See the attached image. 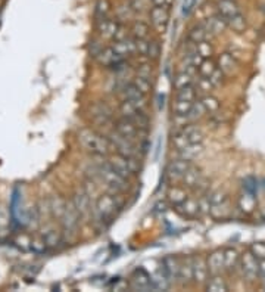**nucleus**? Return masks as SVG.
<instances>
[{
    "label": "nucleus",
    "instance_id": "obj_1",
    "mask_svg": "<svg viewBox=\"0 0 265 292\" xmlns=\"http://www.w3.org/2000/svg\"><path fill=\"white\" fill-rule=\"evenodd\" d=\"M78 140L81 146L90 154L96 157H109L112 145L108 137L96 133L91 129H81L78 132Z\"/></svg>",
    "mask_w": 265,
    "mask_h": 292
},
{
    "label": "nucleus",
    "instance_id": "obj_2",
    "mask_svg": "<svg viewBox=\"0 0 265 292\" xmlns=\"http://www.w3.org/2000/svg\"><path fill=\"white\" fill-rule=\"evenodd\" d=\"M118 208H119V203H118V200L113 195L102 193V195L97 197V200L94 203L93 216L100 223H109L110 220L115 217Z\"/></svg>",
    "mask_w": 265,
    "mask_h": 292
},
{
    "label": "nucleus",
    "instance_id": "obj_3",
    "mask_svg": "<svg viewBox=\"0 0 265 292\" xmlns=\"http://www.w3.org/2000/svg\"><path fill=\"white\" fill-rule=\"evenodd\" d=\"M96 174L102 183H105L109 189H112L116 193L125 192L128 189V180L124 179L121 174H118L108 164V161H105L96 167Z\"/></svg>",
    "mask_w": 265,
    "mask_h": 292
},
{
    "label": "nucleus",
    "instance_id": "obj_4",
    "mask_svg": "<svg viewBox=\"0 0 265 292\" xmlns=\"http://www.w3.org/2000/svg\"><path fill=\"white\" fill-rule=\"evenodd\" d=\"M106 161L118 174H121L124 179L127 180L132 177L134 174H137V171L140 170L139 158L124 157L121 154H112L108 157Z\"/></svg>",
    "mask_w": 265,
    "mask_h": 292
},
{
    "label": "nucleus",
    "instance_id": "obj_5",
    "mask_svg": "<svg viewBox=\"0 0 265 292\" xmlns=\"http://www.w3.org/2000/svg\"><path fill=\"white\" fill-rule=\"evenodd\" d=\"M106 137L109 139L110 145L116 151V154H121L124 157L139 158V146L134 143L132 139H128L125 136L119 135L116 130L110 132Z\"/></svg>",
    "mask_w": 265,
    "mask_h": 292
},
{
    "label": "nucleus",
    "instance_id": "obj_6",
    "mask_svg": "<svg viewBox=\"0 0 265 292\" xmlns=\"http://www.w3.org/2000/svg\"><path fill=\"white\" fill-rule=\"evenodd\" d=\"M208 198H209V203H211V211H209V214L214 219H224V217L228 216L230 205H228V198L225 197L224 192L215 190Z\"/></svg>",
    "mask_w": 265,
    "mask_h": 292
},
{
    "label": "nucleus",
    "instance_id": "obj_7",
    "mask_svg": "<svg viewBox=\"0 0 265 292\" xmlns=\"http://www.w3.org/2000/svg\"><path fill=\"white\" fill-rule=\"evenodd\" d=\"M239 267L242 270V274L244 279L249 282H253L259 276V267H258V258L249 251H244L240 255V263Z\"/></svg>",
    "mask_w": 265,
    "mask_h": 292
},
{
    "label": "nucleus",
    "instance_id": "obj_8",
    "mask_svg": "<svg viewBox=\"0 0 265 292\" xmlns=\"http://www.w3.org/2000/svg\"><path fill=\"white\" fill-rule=\"evenodd\" d=\"M78 222H80V214H78L77 208L74 207L72 201L66 203L65 211H64L62 217H61V223H62V227H64V232L74 233L77 226H78Z\"/></svg>",
    "mask_w": 265,
    "mask_h": 292
},
{
    "label": "nucleus",
    "instance_id": "obj_9",
    "mask_svg": "<svg viewBox=\"0 0 265 292\" xmlns=\"http://www.w3.org/2000/svg\"><path fill=\"white\" fill-rule=\"evenodd\" d=\"M151 21L154 24L158 33H165L170 23V9L168 8H161V6H154L149 11Z\"/></svg>",
    "mask_w": 265,
    "mask_h": 292
},
{
    "label": "nucleus",
    "instance_id": "obj_10",
    "mask_svg": "<svg viewBox=\"0 0 265 292\" xmlns=\"http://www.w3.org/2000/svg\"><path fill=\"white\" fill-rule=\"evenodd\" d=\"M211 273L208 269V261L203 257L193 258V282L198 285H205L209 279Z\"/></svg>",
    "mask_w": 265,
    "mask_h": 292
},
{
    "label": "nucleus",
    "instance_id": "obj_11",
    "mask_svg": "<svg viewBox=\"0 0 265 292\" xmlns=\"http://www.w3.org/2000/svg\"><path fill=\"white\" fill-rule=\"evenodd\" d=\"M130 286L136 291H149L154 289L152 286V277L145 271V270H136L131 276Z\"/></svg>",
    "mask_w": 265,
    "mask_h": 292
},
{
    "label": "nucleus",
    "instance_id": "obj_12",
    "mask_svg": "<svg viewBox=\"0 0 265 292\" xmlns=\"http://www.w3.org/2000/svg\"><path fill=\"white\" fill-rule=\"evenodd\" d=\"M90 197L86 190H78L74 198H72V204L74 207L77 208L80 217H87L90 214H93V210H91V203H90Z\"/></svg>",
    "mask_w": 265,
    "mask_h": 292
},
{
    "label": "nucleus",
    "instance_id": "obj_13",
    "mask_svg": "<svg viewBox=\"0 0 265 292\" xmlns=\"http://www.w3.org/2000/svg\"><path fill=\"white\" fill-rule=\"evenodd\" d=\"M115 130L119 133V135L125 136V137H128V139H136L139 133H140V129L136 126V123L130 120V118H125V117H122L121 120H118L116 121V124H115Z\"/></svg>",
    "mask_w": 265,
    "mask_h": 292
},
{
    "label": "nucleus",
    "instance_id": "obj_14",
    "mask_svg": "<svg viewBox=\"0 0 265 292\" xmlns=\"http://www.w3.org/2000/svg\"><path fill=\"white\" fill-rule=\"evenodd\" d=\"M192 161L186 159V158H177L174 161L170 162L168 165V174L173 179H183V176L186 174V171L192 167Z\"/></svg>",
    "mask_w": 265,
    "mask_h": 292
},
{
    "label": "nucleus",
    "instance_id": "obj_15",
    "mask_svg": "<svg viewBox=\"0 0 265 292\" xmlns=\"http://www.w3.org/2000/svg\"><path fill=\"white\" fill-rule=\"evenodd\" d=\"M176 211L183 217V219H195L199 216V204L198 201L187 198L181 204H178L174 207Z\"/></svg>",
    "mask_w": 265,
    "mask_h": 292
},
{
    "label": "nucleus",
    "instance_id": "obj_16",
    "mask_svg": "<svg viewBox=\"0 0 265 292\" xmlns=\"http://www.w3.org/2000/svg\"><path fill=\"white\" fill-rule=\"evenodd\" d=\"M217 14L225 20H230L234 15L240 14V8L236 0H220L217 3Z\"/></svg>",
    "mask_w": 265,
    "mask_h": 292
},
{
    "label": "nucleus",
    "instance_id": "obj_17",
    "mask_svg": "<svg viewBox=\"0 0 265 292\" xmlns=\"http://www.w3.org/2000/svg\"><path fill=\"white\" fill-rule=\"evenodd\" d=\"M125 58H122L121 55H118L115 50H113V47L110 46V47H103V50L100 52V55L96 58V61L100 64V65H103V67H113L115 64H118V62H121V61H124Z\"/></svg>",
    "mask_w": 265,
    "mask_h": 292
},
{
    "label": "nucleus",
    "instance_id": "obj_18",
    "mask_svg": "<svg viewBox=\"0 0 265 292\" xmlns=\"http://www.w3.org/2000/svg\"><path fill=\"white\" fill-rule=\"evenodd\" d=\"M121 27V24L116 20H109V18H103L97 21V31L103 39H113L115 33L118 31V28Z\"/></svg>",
    "mask_w": 265,
    "mask_h": 292
},
{
    "label": "nucleus",
    "instance_id": "obj_19",
    "mask_svg": "<svg viewBox=\"0 0 265 292\" xmlns=\"http://www.w3.org/2000/svg\"><path fill=\"white\" fill-rule=\"evenodd\" d=\"M203 24V27L206 28V31L209 33V36H217V34H221L228 25H227V20L222 18L221 15H214L211 18H208Z\"/></svg>",
    "mask_w": 265,
    "mask_h": 292
},
{
    "label": "nucleus",
    "instance_id": "obj_20",
    "mask_svg": "<svg viewBox=\"0 0 265 292\" xmlns=\"http://www.w3.org/2000/svg\"><path fill=\"white\" fill-rule=\"evenodd\" d=\"M208 261V269L211 274H221L222 270H225V263H224V251H214L209 254L206 258Z\"/></svg>",
    "mask_w": 265,
    "mask_h": 292
},
{
    "label": "nucleus",
    "instance_id": "obj_21",
    "mask_svg": "<svg viewBox=\"0 0 265 292\" xmlns=\"http://www.w3.org/2000/svg\"><path fill=\"white\" fill-rule=\"evenodd\" d=\"M113 50L118 53V55H121L122 58H127L128 55H131V53H137V47H136V39L132 37H127V39H124V40H119V42H113Z\"/></svg>",
    "mask_w": 265,
    "mask_h": 292
},
{
    "label": "nucleus",
    "instance_id": "obj_22",
    "mask_svg": "<svg viewBox=\"0 0 265 292\" xmlns=\"http://www.w3.org/2000/svg\"><path fill=\"white\" fill-rule=\"evenodd\" d=\"M91 117L94 123L99 124H108L112 117V111L109 110V107L106 104H96L91 108Z\"/></svg>",
    "mask_w": 265,
    "mask_h": 292
},
{
    "label": "nucleus",
    "instance_id": "obj_23",
    "mask_svg": "<svg viewBox=\"0 0 265 292\" xmlns=\"http://www.w3.org/2000/svg\"><path fill=\"white\" fill-rule=\"evenodd\" d=\"M218 68L224 72V75H230L236 71L237 68V61L236 58L228 53V52H224L218 56Z\"/></svg>",
    "mask_w": 265,
    "mask_h": 292
},
{
    "label": "nucleus",
    "instance_id": "obj_24",
    "mask_svg": "<svg viewBox=\"0 0 265 292\" xmlns=\"http://www.w3.org/2000/svg\"><path fill=\"white\" fill-rule=\"evenodd\" d=\"M162 269L170 277V280H177L178 279V271H180V261L174 255H167L162 260Z\"/></svg>",
    "mask_w": 265,
    "mask_h": 292
},
{
    "label": "nucleus",
    "instance_id": "obj_25",
    "mask_svg": "<svg viewBox=\"0 0 265 292\" xmlns=\"http://www.w3.org/2000/svg\"><path fill=\"white\" fill-rule=\"evenodd\" d=\"M181 132L187 137V140H189L190 145L202 143L203 142V132L200 130V127H198L196 124L187 123L184 127H181Z\"/></svg>",
    "mask_w": 265,
    "mask_h": 292
},
{
    "label": "nucleus",
    "instance_id": "obj_26",
    "mask_svg": "<svg viewBox=\"0 0 265 292\" xmlns=\"http://www.w3.org/2000/svg\"><path fill=\"white\" fill-rule=\"evenodd\" d=\"M178 280L181 283H190L193 282V258H187L180 263L178 271Z\"/></svg>",
    "mask_w": 265,
    "mask_h": 292
},
{
    "label": "nucleus",
    "instance_id": "obj_27",
    "mask_svg": "<svg viewBox=\"0 0 265 292\" xmlns=\"http://www.w3.org/2000/svg\"><path fill=\"white\" fill-rule=\"evenodd\" d=\"M224 263H225V270L234 271L239 267L240 263V254L237 252L236 248H227L224 249Z\"/></svg>",
    "mask_w": 265,
    "mask_h": 292
},
{
    "label": "nucleus",
    "instance_id": "obj_28",
    "mask_svg": "<svg viewBox=\"0 0 265 292\" xmlns=\"http://www.w3.org/2000/svg\"><path fill=\"white\" fill-rule=\"evenodd\" d=\"M205 289L208 292H225L228 286L221 274H211L208 282L205 283Z\"/></svg>",
    "mask_w": 265,
    "mask_h": 292
},
{
    "label": "nucleus",
    "instance_id": "obj_29",
    "mask_svg": "<svg viewBox=\"0 0 265 292\" xmlns=\"http://www.w3.org/2000/svg\"><path fill=\"white\" fill-rule=\"evenodd\" d=\"M193 83H195V74H192V72H189V71H186V69L180 71V72L176 75L174 81H173L174 89L176 90L184 89V87H187V86H192Z\"/></svg>",
    "mask_w": 265,
    "mask_h": 292
},
{
    "label": "nucleus",
    "instance_id": "obj_30",
    "mask_svg": "<svg viewBox=\"0 0 265 292\" xmlns=\"http://www.w3.org/2000/svg\"><path fill=\"white\" fill-rule=\"evenodd\" d=\"M200 179H202V173H200V170H199L198 167H195V165H192L187 171H186V174L183 176V183H184V186L186 187H195V186H198L199 183H200Z\"/></svg>",
    "mask_w": 265,
    "mask_h": 292
},
{
    "label": "nucleus",
    "instance_id": "obj_31",
    "mask_svg": "<svg viewBox=\"0 0 265 292\" xmlns=\"http://www.w3.org/2000/svg\"><path fill=\"white\" fill-rule=\"evenodd\" d=\"M255 205H256V200L253 193L250 190H244V193H242V197L239 198V208L243 213L250 214L255 210Z\"/></svg>",
    "mask_w": 265,
    "mask_h": 292
},
{
    "label": "nucleus",
    "instance_id": "obj_32",
    "mask_svg": "<svg viewBox=\"0 0 265 292\" xmlns=\"http://www.w3.org/2000/svg\"><path fill=\"white\" fill-rule=\"evenodd\" d=\"M209 37V33L206 31V28L203 27V24H199V25H195L193 28H190L189 31V40L193 42V43H200V42H205L208 40Z\"/></svg>",
    "mask_w": 265,
    "mask_h": 292
},
{
    "label": "nucleus",
    "instance_id": "obj_33",
    "mask_svg": "<svg viewBox=\"0 0 265 292\" xmlns=\"http://www.w3.org/2000/svg\"><path fill=\"white\" fill-rule=\"evenodd\" d=\"M167 198L171 205H178L181 204L184 200H187V192L183 189V187H178V186H174V187H170L168 193H167Z\"/></svg>",
    "mask_w": 265,
    "mask_h": 292
},
{
    "label": "nucleus",
    "instance_id": "obj_34",
    "mask_svg": "<svg viewBox=\"0 0 265 292\" xmlns=\"http://www.w3.org/2000/svg\"><path fill=\"white\" fill-rule=\"evenodd\" d=\"M65 205H66V203L62 200V198H59V197H53V198L49 201V210H50V214H52L53 217L61 219V217H62V214H64V211H65Z\"/></svg>",
    "mask_w": 265,
    "mask_h": 292
},
{
    "label": "nucleus",
    "instance_id": "obj_35",
    "mask_svg": "<svg viewBox=\"0 0 265 292\" xmlns=\"http://www.w3.org/2000/svg\"><path fill=\"white\" fill-rule=\"evenodd\" d=\"M217 65L215 62L211 59V58H205L200 61V64L198 65V72L200 77H205V78H209L212 75V72L217 69Z\"/></svg>",
    "mask_w": 265,
    "mask_h": 292
},
{
    "label": "nucleus",
    "instance_id": "obj_36",
    "mask_svg": "<svg viewBox=\"0 0 265 292\" xmlns=\"http://www.w3.org/2000/svg\"><path fill=\"white\" fill-rule=\"evenodd\" d=\"M43 238L47 248H56L61 244V233L56 229H47L46 233H43Z\"/></svg>",
    "mask_w": 265,
    "mask_h": 292
},
{
    "label": "nucleus",
    "instance_id": "obj_37",
    "mask_svg": "<svg viewBox=\"0 0 265 292\" xmlns=\"http://www.w3.org/2000/svg\"><path fill=\"white\" fill-rule=\"evenodd\" d=\"M149 31H151L149 25L146 23H143V21H136V23L132 24L131 34L134 39H148Z\"/></svg>",
    "mask_w": 265,
    "mask_h": 292
},
{
    "label": "nucleus",
    "instance_id": "obj_38",
    "mask_svg": "<svg viewBox=\"0 0 265 292\" xmlns=\"http://www.w3.org/2000/svg\"><path fill=\"white\" fill-rule=\"evenodd\" d=\"M110 12V2L109 0H97L96 8H94V17L96 20H103L108 18Z\"/></svg>",
    "mask_w": 265,
    "mask_h": 292
},
{
    "label": "nucleus",
    "instance_id": "obj_39",
    "mask_svg": "<svg viewBox=\"0 0 265 292\" xmlns=\"http://www.w3.org/2000/svg\"><path fill=\"white\" fill-rule=\"evenodd\" d=\"M200 102H202L203 108L206 110V113L214 114L220 110V101L215 96H212V94H205Z\"/></svg>",
    "mask_w": 265,
    "mask_h": 292
},
{
    "label": "nucleus",
    "instance_id": "obj_40",
    "mask_svg": "<svg viewBox=\"0 0 265 292\" xmlns=\"http://www.w3.org/2000/svg\"><path fill=\"white\" fill-rule=\"evenodd\" d=\"M196 96H198L196 87L192 84V86H187L184 89L177 90L176 99H178V101H187V102H195Z\"/></svg>",
    "mask_w": 265,
    "mask_h": 292
},
{
    "label": "nucleus",
    "instance_id": "obj_41",
    "mask_svg": "<svg viewBox=\"0 0 265 292\" xmlns=\"http://www.w3.org/2000/svg\"><path fill=\"white\" fill-rule=\"evenodd\" d=\"M195 102H187V101H178L176 99V104L173 105V111L176 115H180V117H187L192 107H193ZM189 121V120H187Z\"/></svg>",
    "mask_w": 265,
    "mask_h": 292
},
{
    "label": "nucleus",
    "instance_id": "obj_42",
    "mask_svg": "<svg viewBox=\"0 0 265 292\" xmlns=\"http://www.w3.org/2000/svg\"><path fill=\"white\" fill-rule=\"evenodd\" d=\"M227 25H228L233 31L242 33V31H244V28H246V18L243 17L242 12H240V14L234 15L233 18L227 20Z\"/></svg>",
    "mask_w": 265,
    "mask_h": 292
},
{
    "label": "nucleus",
    "instance_id": "obj_43",
    "mask_svg": "<svg viewBox=\"0 0 265 292\" xmlns=\"http://www.w3.org/2000/svg\"><path fill=\"white\" fill-rule=\"evenodd\" d=\"M119 113L122 114V117L132 120L137 114L143 113V111H139V110L132 105L130 101L124 99V101H122V104H121V107H119Z\"/></svg>",
    "mask_w": 265,
    "mask_h": 292
},
{
    "label": "nucleus",
    "instance_id": "obj_44",
    "mask_svg": "<svg viewBox=\"0 0 265 292\" xmlns=\"http://www.w3.org/2000/svg\"><path fill=\"white\" fill-rule=\"evenodd\" d=\"M203 114H206V110L203 108L202 102H195L192 110H190V113L187 115V120H189V123H193V121H196L199 118H202Z\"/></svg>",
    "mask_w": 265,
    "mask_h": 292
},
{
    "label": "nucleus",
    "instance_id": "obj_45",
    "mask_svg": "<svg viewBox=\"0 0 265 292\" xmlns=\"http://www.w3.org/2000/svg\"><path fill=\"white\" fill-rule=\"evenodd\" d=\"M173 145H174V148H176L178 152H181V151H184L190 143H189V140H187V137L184 136V133L180 130V132H177L174 137H173Z\"/></svg>",
    "mask_w": 265,
    "mask_h": 292
},
{
    "label": "nucleus",
    "instance_id": "obj_46",
    "mask_svg": "<svg viewBox=\"0 0 265 292\" xmlns=\"http://www.w3.org/2000/svg\"><path fill=\"white\" fill-rule=\"evenodd\" d=\"M132 84L137 87V89L140 90L142 93H145V94H148L151 90H152V84H151V80H148V78H143V77H134V80H132Z\"/></svg>",
    "mask_w": 265,
    "mask_h": 292
},
{
    "label": "nucleus",
    "instance_id": "obj_47",
    "mask_svg": "<svg viewBox=\"0 0 265 292\" xmlns=\"http://www.w3.org/2000/svg\"><path fill=\"white\" fill-rule=\"evenodd\" d=\"M198 47V53L205 59V58H211L212 55H214V47L211 43H208V40H205V42H200L196 45Z\"/></svg>",
    "mask_w": 265,
    "mask_h": 292
},
{
    "label": "nucleus",
    "instance_id": "obj_48",
    "mask_svg": "<svg viewBox=\"0 0 265 292\" xmlns=\"http://www.w3.org/2000/svg\"><path fill=\"white\" fill-rule=\"evenodd\" d=\"M214 89V86L211 84L209 78H205V77H200L196 83V91H200L203 96L205 94H209V91Z\"/></svg>",
    "mask_w": 265,
    "mask_h": 292
},
{
    "label": "nucleus",
    "instance_id": "obj_49",
    "mask_svg": "<svg viewBox=\"0 0 265 292\" xmlns=\"http://www.w3.org/2000/svg\"><path fill=\"white\" fill-rule=\"evenodd\" d=\"M14 244L20 248V249H22V251L31 249V238L27 236V235H18V236L15 238Z\"/></svg>",
    "mask_w": 265,
    "mask_h": 292
},
{
    "label": "nucleus",
    "instance_id": "obj_50",
    "mask_svg": "<svg viewBox=\"0 0 265 292\" xmlns=\"http://www.w3.org/2000/svg\"><path fill=\"white\" fill-rule=\"evenodd\" d=\"M149 45H151V40H148V39H136L137 53H139V55H142V56H148Z\"/></svg>",
    "mask_w": 265,
    "mask_h": 292
},
{
    "label": "nucleus",
    "instance_id": "obj_51",
    "mask_svg": "<svg viewBox=\"0 0 265 292\" xmlns=\"http://www.w3.org/2000/svg\"><path fill=\"white\" fill-rule=\"evenodd\" d=\"M250 252L258 258L262 260L265 258V242H255L250 245Z\"/></svg>",
    "mask_w": 265,
    "mask_h": 292
},
{
    "label": "nucleus",
    "instance_id": "obj_52",
    "mask_svg": "<svg viewBox=\"0 0 265 292\" xmlns=\"http://www.w3.org/2000/svg\"><path fill=\"white\" fill-rule=\"evenodd\" d=\"M130 5H131L134 12H143V11L149 9V6L152 3H151V0H131Z\"/></svg>",
    "mask_w": 265,
    "mask_h": 292
},
{
    "label": "nucleus",
    "instance_id": "obj_53",
    "mask_svg": "<svg viewBox=\"0 0 265 292\" xmlns=\"http://www.w3.org/2000/svg\"><path fill=\"white\" fill-rule=\"evenodd\" d=\"M31 249L37 254H42L47 249V245L44 242V238H33L31 239Z\"/></svg>",
    "mask_w": 265,
    "mask_h": 292
},
{
    "label": "nucleus",
    "instance_id": "obj_54",
    "mask_svg": "<svg viewBox=\"0 0 265 292\" xmlns=\"http://www.w3.org/2000/svg\"><path fill=\"white\" fill-rule=\"evenodd\" d=\"M209 81H211V84L214 86V89H215V87H220L221 84H222V81H224V72L221 71L220 68H217V69L212 72V75L209 77Z\"/></svg>",
    "mask_w": 265,
    "mask_h": 292
},
{
    "label": "nucleus",
    "instance_id": "obj_55",
    "mask_svg": "<svg viewBox=\"0 0 265 292\" xmlns=\"http://www.w3.org/2000/svg\"><path fill=\"white\" fill-rule=\"evenodd\" d=\"M161 55V46L156 40H151V45H149V52H148V58L149 59H158Z\"/></svg>",
    "mask_w": 265,
    "mask_h": 292
},
{
    "label": "nucleus",
    "instance_id": "obj_56",
    "mask_svg": "<svg viewBox=\"0 0 265 292\" xmlns=\"http://www.w3.org/2000/svg\"><path fill=\"white\" fill-rule=\"evenodd\" d=\"M198 204H199V214H202V216L209 214V211H211V203H209V198H208V197L200 198L198 201Z\"/></svg>",
    "mask_w": 265,
    "mask_h": 292
},
{
    "label": "nucleus",
    "instance_id": "obj_57",
    "mask_svg": "<svg viewBox=\"0 0 265 292\" xmlns=\"http://www.w3.org/2000/svg\"><path fill=\"white\" fill-rule=\"evenodd\" d=\"M151 75H152V68L151 65H148V64H142V65H139L137 68V77H143V78H151Z\"/></svg>",
    "mask_w": 265,
    "mask_h": 292
},
{
    "label": "nucleus",
    "instance_id": "obj_58",
    "mask_svg": "<svg viewBox=\"0 0 265 292\" xmlns=\"http://www.w3.org/2000/svg\"><path fill=\"white\" fill-rule=\"evenodd\" d=\"M8 225H9V214L3 207H0V230L8 227Z\"/></svg>",
    "mask_w": 265,
    "mask_h": 292
},
{
    "label": "nucleus",
    "instance_id": "obj_59",
    "mask_svg": "<svg viewBox=\"0 0 265 292\" xmlns=\"http://www.w3.org/2000/svg\"><path fill=\"white\" fill-rule=\"evenodd\" d=\"M102 50H103V46L100 45L99 42H96V40L90 45V53H91L93 58H97V56L100 55Z\"/></svg>",
    "mask_w": 265,
    "mask_h": 292
},
{
    "label": "nucleus",
    "instance_id": "obj_60",
    "mask_svg": "<svg viewBox=\"0 0 265 292\" xmlns=\"http://www.w3.org/2000/svg\"><path fill=\"white\" fill-rule=\"evenodd\" d=\"M128 36H127V31H125V28L121 25L119 28H118V31L115 33V36H113V42H119V40H124V39H127Z\"/></svg>",
    "mask_w": 265,
    "mask_h": 292
},
{
    "label": "nucleus",
    "instance_id": "obj_61",
    "mask_svg": "<svg viewBox=\"0 0 265 292\" xmlns=\"http://www.w3.org/2000/svg\"><path fill=\"white\" fill-rule=\"evenodd\" d=\"M152 6H161V8H170L173 5V0H151Z\"/></svg>",
    "mask_w": 265,
    "mask_h": 292
},
{
    "label": "nucleus",
    "instance_id": "obj_62",
    "mask_svg": "<svg viewBox=\"0 0 265 292\" xmlns=\"http://www.w3.org/2000/svg\"><path fill=\"white\" fill-rule=\"evenodd\" d=\"M258 267H259V276L265 280V258L258 260Z\"/></svg>",
    "mask_w": 265,
    "mask_h": 292
},
{
    "label": "nucleus",
    "instance_id": "obj_63",
    "mask_svg": "<svg viewBox=\"0 0 265 292\" xmlns=\"http://www.w3.org/2000/svg\"><path fill=\"white\" fill-rule=\"evenodd\" d=\"M261 11H262V15L265 17V5H262V8H261Z\"/></svg>",
    "mask_w": 265,
    "mask_h": 292
},
{
    "label": "nucleus",
    "instance_id": "obj_64",
    "mask_svg": "<svg viewBox=\"0 0 265 292\" xmlns=\"http://www.w3.org/2000/svg\"><path fill=\"white\" fill-rule=\"evenodd\" d=\"M130 2H131V0H130Z\"/></svg>",
    "mask_w": 265,
    "mask_h": 292
}]
</instances>
